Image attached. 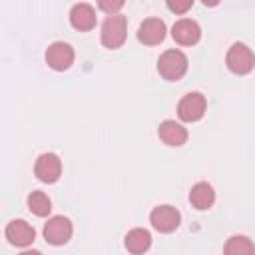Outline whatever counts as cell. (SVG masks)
I'll list each match as a JSON object with an SVG mask.
<instances>
[{"instance_id": "cell-1", "label": "cell", "mask_w": 255, "mask_h": 255, "mask_svg": "<svg viewBox=\"0 0 255 255\" xmlns=\"http://www.w3.org/2000/svg\"><path fill=\"white\" fill-rule=\"evenodd\" d=\"M187 66H189L187 56H185L181 50H175V48L165 50V52L159 56V60H157V72H159V76H161L163 80H167V82H177V80H181V78L185 76V72H187Z\"/></svg>"}, {"instance_id": "cell-2", "label": "cell", "mask_w": 255, "mask_h": 255, "mask_svg": "<svg viewBox=\"0 0 255 255\" xmlns=\"http://www.w3.org/2000/svg\"><path fill=\"white\" fill-rule=\"evenodd\" d=\"M128 36V20L122 14H110L104 24H102V32H100V40L106 48L110 50H118Z\"/></svg>"}, {"instance_id": "cell-3", "label": "cell", "mask_w": 255, "mask_h": 255, "mask_svg": "<svg viewBox=\"0 0 255 255\" xmlns=\"http://www.w3.org/2000/svg\"><path fill=\"white\" fill-rule=\"evenodd\" d=\"M225 64L227 68L237 74V76H245L253 70L255 66V54L251 52V48L243 42H235L229 50H227V56H225Z\"/></svg>"}, {"instance_id": "cell-4", "label": "cell", "mask_w": 255, "mask_h": 255, "mask_svg": "<svg viewBox=\"0 0 255 255\" xmlns=\"http://www.w3.org/2000/svg\"><path fill=\"white\" fill-rule=\"evenodd\" d=\"M207 110V100L201 92H189L185 94L177 104V116L183 122H197L203 118Z\"/></svg>"}, {"instance_id": "cell-5", "label": "cell", "mask_w": 255, "mask_h": 255, "mask_svg": "<svg viewBox=\"0 0 255 255\" xmlns=\"http://www.w3.org/2000/svg\"><path fill=\"white\" fill-rule=\"evenodd\" d=\"M181 215L173 205H157L149 213V223L159 233H171L179 227Z\"/></svg>"}, {"instance_id": "cell-6", "label": "cell", "mask_w": 255, "mask_h": 255, "mask_svg": "<svg viewBox=\"0 0 255 255\" xmlns=\"http://www.w3.org/2000/svg\"><path fill=\"white\" fill-rule=\"evenodd\" d=\"M72 221L64 215H54L46 221L44 225V239L50 243V245H64L70 241L72 237Z\"/></svg>"}, {"instance_id": "cell-7", "label": "cell", "mask_w": 255, "mask_h": 255, "mask_svg": "<svg viewBox=\"0 0 255 255\" xmlns=\"http://www.w3.org/2000/svg\"><path fill=\"white\" fill-rule=\"evenodd\" d=\"M4 233H6L8 243L14 245V247H20V249L32 245L34 239H36V231H34V227L26 219H12L6 225Z\"/></svg>"}, {"instance_id": "cell-8", "label": "cell", "mask_w": 255, "mask_h": 255, "mask_svg": "<svg viewBox=\"0 0 255 255\" xmlns=\"http://www.w3.org/2000/svg\"><path fill=\"white\" fill-rule=\"evenodd\" d=\"M34 173L44 183L58 181L60 175H62V161H60V157L56 153H52V151L38 155V159L34 163Z\"/></svg>"}, {"instance_id": "cell-9", "label": "cell", "mask_w": 255, "mask_h": 255, "mask_svg": "<svg viewBox=\"0 0 255 255\" xmlns=\"http://www.w3.org/2000/svg\"><path fill=\"white\" fill-rule=\"evenodd\" d=\"M46 62L52 70L64 72L74 64V48L66 42H54L46 50Z\"/></svg>"}, {"instance_id": "cell-10", "label": "cell", "mask_w": 255, "mask_h": 255, "mask_svg": "<svg viewBox=\"0 0 255 255\" xmlns=\"http://www.w3.org/2000/svg\"><path fill=\"white\" fill-rule=\"evenodd\" d=\"M165 22L161 18H145L137 28V40L145 46H157L165 38Z\"/></svg>"}, {"instance_id": "cell-11", "label": "cell", "mask_w": 255, "mask_h": 255, "mask_svg": "<svg viewBox=\"0 0 255 255\" xmlns=\"http://www.w3.org/2000/svg\"><path fill=\"white\" fill-rule=\"evenodd\" d=\"M171 38L179 46H193L201 38V28L191 18H181L171 26Z\"/></svg>"}, {"instance_id": "cell-12", "label": "cell", "mask_w": 255, "mask_h": 255, "mask_svg": "<svg viewBox=\"0 0 255 255\" xmlns=\"http://www.w3.org/2000/svg\"><path fill=\"white\" fill-rule=\"evenodd\" d=\"M157 135L169 147H179V145H183L187 141V129L181 124H177L175 120L161 122L159 128H157Z\"/></svg>"}, {"instance_id": "cell-13", "label": "cell", "mask_w": 255, "mask_h": 255, "mask_svg": "<svg viewBox=\"0 0 255 255\" xmlns=\"http://www.w3.org/2000/svg\"><path fill=\"white\" fill-rule=\"evenodd\" d=\"M70 24L72 28H76L78 32H88L96 26V10L86 4V2H80V4H74L72 10H70Z\"/></svg>"}, {"instance_id": "cell-14", "label": "cell", "mask_w": 255, "mask_h": 255, "mask_svg": "<svg viewBox=\"0 0 255 255\" xmlns=\"http://www.w3.org/2000/svg\"><path fill=\"white\" fill-rule=\"evenodd\" d=\"M189 203H191L195 209H199V211L209 209V207L215 203V191H213V187H211L207 181L195 183V185L191 187V191H189Z\"/></svg>"}, {"instance_id": "cell-15", "label": "cell", "mask_w": 255, "mask_h": 255, "mask_svg": "<svg viewBox=\"0 0 255 255\" xmlns=\"http://www.w3.org/2000/svg\"><path fill=\"white\" fill-rule=\"evenodd\" d=\"M124 243H126V249L129 253H135V255L137 253H145L149 249V245H151V235H149L147 229L135 227V229H131V231L126 233Z\"/></svg>"}, {"instance_id": "cell-16", "label": "cell", "mask_w": 255, "mask_h": 255, "mask_svg": "<svg viewBox=\"0 0 255 255\" xmlns=\"http://www.w3.org/2000/svg\"><path fill=\"white\" fill-rule=\"evenodd\" d=\"M223 251L227 255H251V253H255V245L245 235H231L227 239Z\"/></svg>"}, {"instance_id": "cell-17", "label": "cell", "mask_w": 255, "mask_h": 255, "mask_svg": "<svg viewBox=\"0 0 255 255\" xmlns=\"http://www.w3.org/2000/svg\"><path fill=\"white\" fill-rule=\"evenodd\" d=\"M26 201H28V209L38 217H46L52 211V201L44 191H32Z\"/></svg>"}, {"instance_id": "cell-18", "label": "cell", "mask_w": 255, "mask_h": 255, "mask_svg": "<svg viewBox=\"0 0 255 255\" xmlns=\"http://www.w3.org/2000/svg\"><path fill=\"white\" fill-rule=\"evenodd\" d=\"M96 2H98L100 10L106 12L108 16H110V14H120V10H122L124 4H126V0H96Z\"/></svg>"}, {"instance_id": "cell-19", "label": "cell", "mask_w": 255, "mask_h": 255, "mask_svg": "<svg viewBox=\"0 0 255 255\" xmlns=\"http://www.w3.org/2000/svg\"><path fill=\"white\" fill-rule=\"evenodd\" d=\"M195 0H165L167 8L173 12V14H185L187 10H191Z\"/></svg>"}, {"instance_id": "cell-20", "label": "cell", "mask_w": 255, "mask_h": 255, "mask_svg": "<svg viewBox=\"0 0 255 255\" xmlns=\"http://www.w3.org/2000/svg\"><path fill=\"white\" fill-rule=\"evenodd\" d=\"M201 2H203V4L207 6V8H213V6H217V4L221 2V0H201Z\"/></svg>"}]
</instances>
